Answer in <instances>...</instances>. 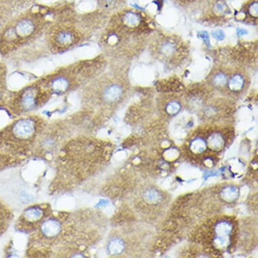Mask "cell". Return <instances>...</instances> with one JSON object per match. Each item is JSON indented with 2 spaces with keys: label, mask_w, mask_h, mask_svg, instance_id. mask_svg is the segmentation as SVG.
Wrapping results in <instances>:
<instances>
[{
  "label": "cell",
  "mask_w": 258,
  "mask_h": 258,
  "mask_svg": "<svg viewBox=\"0 0 258 258\" xmlns=\"http://www.w3.org/2000/svg\"><path fill=\"white\" fill-rule=\"evenodd\" d=\"M125 248L124 242L120 238H114L109 242L108 251L110 255H120L124 251Z\"/></svg>",
  "instance_id": "ac0fdd59"
},
{
  "label": "cell",
  "mask_w": 258,
  "mask_h": 258,
  "mask_svg": "<svg viewBox=\"0 0 258 258\" xmlns=\"http://www.w3.org/2000/svg\"><path fill=\"white\" fill-rule=\"evenodd\" d=\"M207 147L212 151L215 152H219L224 148L225 144V141L224 140L223 137L221 134L215 133L209 137L207 141Z\"/></svg>",
  "instance_id": "2e32d148"
},
{
  "label": "cell",
  "mask_w": 258,
  "mask_h": 258,
  "mask_svg": "<svg viewBox=\"0 0 258 258\" xmlns=\"http://www.w3.org/2000/svg\"><path fill=\"white\" fill-rule=\"evenodd\" d=\"M7 76V67L0 61V106H7L11 94L8 89Z\"/></svg>",
  "instance_id": "7c38bea8"
},
{
  "label": "cell",
  "mask_w": 258,
  "mask_h": 258,
  "mask_svg": "<svg viewBox=\"0 0 258 258\" xmlns=\"http://www.w3.org/2000/svg\"><path fill=\"white\" fill-rule=\"evenodd\" d=\"M145 18L135 10L117 12L103 28L100 45L103 52L112 57L130 56L136 48V40L141 28L144 27Z\"/></svg>",
  "instance_id": "277c9868"
},
{
  "label": "cell",
  "mask_w": 258,
  "mask_h": 258,
  "mask_svg": "<svg viewBox=\"0 0 258 258\" xmlns=\"http://www.w3.org/2000/svg\"><path fill=\"white\" fill-rule=\"evenodd\" d=\"M228 80L227 75L223 72H217L212 77L211 83L214 87L221 88L227 85Z\"/></svg>",
  "instance_id": "44dd1931"
},
{
  "label": "cell",
  "mask_w": 258,
  "mask_h": 258,
  "mask_svg": "<svg viewBox=\"0 0 258 258\" xmlns=\"http://www.w3.org/2000/svg\"><path fill=\"white\" fill-rule=\"evenodd\" d=\"M57 15L31 8L22 12L0 31V53L8 56L34 44Z\"/></svg>",
  "instance_id": "3957f363"
},
{
  "label": "cell",
  "mask_w": 258,
  "mask_h": 258,
  "mask_svg": "<svg viewBox=\"0 0 258 258\" xmlns=\"http://www.w3.org/2000/svg\"><path fill=\"white\" fill-rule=\"evenodd\" d=\"M207 148V144L204 140L200 138L192 141L190 144V150L195 154H200L205 152Z\"/></svg>",
  "instance_id": "7402d4cb"
},
{
  "label": "cell",
  "mask_w": 258,
  "mask_h": 258,
  "mask_svg": "<svg viewBox=\"0 0 258 258\" xmlns=\"http://www.w3.org/2000/svg\"><path fill=\"white\" fill-rule=\"evenodd\" d=\"M98 5L105 11H111L118 9L123 0H97Z\"/></svg>",
  "instance_id": "ffe728a7"
},
{
  "label": "cell",
  "mask_w": 258,
  "mask_h": 258,
  "mask_svg": "<svg viewBox=\"0 0 258 258\" xmlns=\"http://www.w3.org/2000/svg\"><path fill=\"white\" fill-rule=\"evenodd\" d=\"M144 199L146 203L150 205H156L162 201V197L158 190L148 189L144 192Z\"/></svg>",
  "instance_id": "d6986e66"
},
{
  "label": "cell",
  "mask_w": 258,
  "mask_h": 258,
  "mask_svg": "<svg viewBox=\"0 0 258 258\" xmlns=\"http://www.w3.org/2000/svg\"><path fill=\"white\" fill-rule=\"evenodd\" d=\"M51 214L49 205L36 204L29 206L20 216L16 228L24 233H33Z\"/></svg>",
  "instance_id": "9c48e42d"
},
{
  "label": "cell",
  "mask_w": 258,
  "mask_h": 258,
  "mask_svg": "<svg viewBox=\"0 0 258 258\" xmlns=\"http://www.w3.org/2000/svg\"><path fill=\"white\" fill-rule=\"evenodd\" d=\"M245 85V79L243 75L235 74L228 80L227 86L232 92H239L243 90Z\"/></svg>",
  "instance_id": "e0dca14e"
},
{
  "label": "cell",
  "mask_w": 258,
  "mask_h": 258,
  "mask_svg": "<svg viewBox=\"0 0 258 258\" xmlns=\"http://www.w3.org/2000/svg\"><path fill=\"white\" fill-rule=\"evenodd\" d=\"M126 83L120 75L103 71L79 91L83 110L95 117L103 109L118 104L124 98Z\"/></svg>",
  "instance_id": "52a82bcc"
},
{
  "label": "cell",
  "mask_w": 258,
  "mask_h": 258,
  "mask_svg": "<svg viewBox=\"0 0 258 258\" xmlns=\"http://www.w3.org/2000/svg\"><path fill=\"white\" fill-rule=\"evenodd\" d=\"M232 230V225L228 222H220L216 225V243L218 245L224 247L229 243Z\"/></svg>",
  "instance_id": "8fae6325"
},
{
  "label": "cell",
  "mask_w": 258,
  "mask_h": 258,
  "mask_svg": "<svg viewBox=\"0 0 258 258\" xmlns=\"http://www.w3.org/2000/svg\"><path fill=\"white\" fill-rule=\"evenodd\" d=\"M104 15L94 13L77 16L73 11L61 12L43 36L32 45L42 43L45 54H61L72 50L91 39L102 26L104 27Z\"/></svg>",
  "instance_id": "6da1fadb"
},
{
  "label": "cell",
  "mask_w": 258,
  "mask_h": 258,
  "mask_svg": "<svg viewBox=\"0 0 258 258\" xmlns=\"http://www.w3.org/2000/svg\"><path fill=\"white\" fill-rule=\"evenodd\" d=\"M106 68L104 55H99L61 67L37 81L53 96L67 95L81 90Z\"/></svg>",
  "instance_id": "5b68a950"
},
{
  "label": "cell",
  "mask_w": 258,
  "mask_h": 258,
  "mask_svg": "<svg viewBox=\"0 0 258 258\" xmlns=\"http://www.w3.org/2000/svg\"><path fill=\"white\" fill-rule=\"evenodd\" d=\"M212 36H213L214 38L217 39V40L221 41L223 40L224 37H225V35H224L223 31L218 30V31L213 32V33H212Z\"/></svg>",
  "instance_id": "d4e9b609"
},
{
  "label": "cell",
  "mask_w": 258,
  "mask_h": 258,
  "mask_svg": "<svg viewBox=\"0 0 258 258\" xmlns=\"http://www.w3.org/2000/svg\"><path fill=\"white\" fill-rule=\"evenodd\" d=\"M21 162V159L16 158L11 155L0 152V172L5 170L15 167Z\"/></svg>",
  "instance_id": "5bb4252c"
},
{
  "label": "cell",
  "mask_w": 258,
  "mask_h": 258,
  "mask_svg": "<svg viewBox=\"0 0 258 258\" xmlns=\"http://www.w3.org/2000/svg\"><path fill=\"white\" fill-rule=\"evenodd\" d=\"M47 125L38 115L20 116L0 130V152L20 159L33 154Z\"/></svg>",
  "instance_id": "8992f818"
},
{
  "label": "cell",
  "mask_w": 258,
  "mask_h": 258,
  "mask_svg": "<svg viewBox=\"0 0 258 258\" xmlns=\"http://www.w3.org/2000/svg\"><path fill=\"white\" fill-rule=\"evenodd\" d=\"M181 109L180 103L176 102V101H172L168 103L166 106V111L169 115H175L179 112Z\"/></svg>",
  "instance_id": "cb8c5ba5"
},
{
  "label": "cell",
  "mask_w": 258,
  "mask_h": 258,
  "mask_svg": "<svg viewBox=\"0 0 258 258\" xmlns=\"http://www.w3.org/2000/svg\"><path fill=\"white\" fill-rule=\"evenodd\" d=\"M246 13L251 17L257 18L258 17V3L257 0H251L246 6Z\"/></svg>",
  "instance_id": "603a6c76"
},
{
  "label": "cell",
  "mask_w": 258,
  "mask_h": 258,
  "mask_svg": "<svg viewBox=\"0 0 258 258\" xmlns=\"http://www.w3.org/2000/svg\"><path fill=\"white\" fill-rule=\"evenodd\" d=\"M239 196V188L237 186L229 185L225 186L220 192V197L223 201L231 203L238 199Z\"/></svg>",
  "instance_id": "9a60e30c"
},
{
  "label": "cell",
  "mask_w": 258,
  "mask_h": 258,
  "mask_svg": "<svg viewBox=\"0 0 258 258\" xmlns=\"http://www.w3.org/2000/svg\"><path fill=\"white\" fill-rule=\"evenodd\" d=\"M13 218L11 207L0 198V236L9 229Z\"/></svg>",
  "instance_id": "30bf717a"
},
{
  "label": "cell",
  "mask_w": 258,
  "mask_h": 258,
  "mask_svg": "<svg viewBox=\"0 0 258 258\" xmlns=\"http://www.w3.org/2000/svg\"><path fill=\"white\" fill-rule=\"evenodd\" d=\"M100 144L91 137L67 141L55 158V184L73 187L92 176L100 162Z\"/></svg>",
  "instance_id": "7a4b0ae2"
},
{
  "label": "cell",
  "mask_w": 258,
  "mask_h": 258,
  "mask_svg": "<svg viewBox=\"0 0 258 258\" xmlns=\"http://www.w3.org/2000/svg\"><path fill=\"white\" fill-rule=\"evenodd\" d=\"M177 43L171 39H165L159 45L158 52L166 59L174 56L178 51Z\"/></svg>",
  "instance_id": "4fadbf2b"
},
{
  "label": "cell",
  "mask_w": 258,
  "mask_h": 258,
  "mask_svg": "<svg viewBox=\"0 0 258 258\" xmlns=\"http://www.w3.org/2000/svg\"><path fill=\"white\" fill-rule=\"evenodd\" d=\"M52 97L37 80L11 93L7 107L15 116H25L42 108Z\"/></svg>",
  "instance_id": "ba28073f"
}]
</instances>
